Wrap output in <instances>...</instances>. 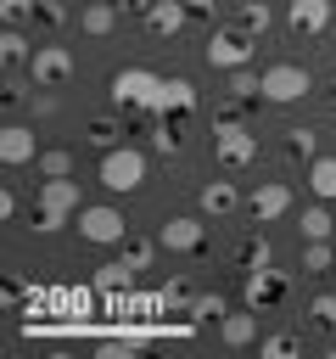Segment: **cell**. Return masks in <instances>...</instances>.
<instances>
[{"label": "cell", "mask_w": 336, "mask_h": 359, "mask_svg": "<svg viewBox=\"0 0 336 359\" xmlns=\"http://www.w3.org/2000/svg\"><path fill=\"white\" fill-rule=\"evenodd\" d=\"M34 208H39V224H34V230H45V236H50V230H62V224H67V213H78V208H84V191H78V180H67V174H62V180H39Z\"/></svg>", "instance_id": "6da1fadb"}, {"label": "cell", "mask_w": 336, "mask_h": 359, "mask_svg": "<svg viewBox=\"0 0 336 359\" xmlns=\"http://www.w3.org/2000/svg\"><path fill=\"white\" fill-rule=\"evenodd\" d=\"M101 185H106L112 196L140 191V185H146V151H140V146H112V151H101Z\"/></svg>", "instance_id": "7a4b0ae2"}, {"label": "cell", "mask_w": 336, "mask_h": 359, "mask_svg": "<svg viewBox=\"0 0 336 359\" xmlns=\"http://www.w3.org/2000/svg\"><path fill=\"white\" fill-rule=\"evenodd\" d=\"M202 56H207V67H218V73H235V67H252V56H258V39H252L246 28H213Z\"/></svg>", "instance_id": "3957f363"}, {"label": "cell", "mask_w": 336, "mask_h": 359, "mask_svg": "<svg viewBox=\"0 0 336 359\" xmlns=\"http://www.w3.org/2000/svg\"><path fill=\"white\" fill-rule=\"evenodd\" d=\"M106 95H112L118 107H146V112H162V79H157V73H146V67H123V73H112Z\"/></svg>", "instance_id": "277c9868"}, {"label": "cell", "mask_w": 336, "mask_h": 359, "mask_svg": "<svg viewBox=\"0 0 336 359\" xmlns=\"http://www.w3.org/2000/svg\"><path fill=\"white\" fill-rule=\"evenodd\" d=\"M213 157L224 168H246V163H258V135L246 123H235V118H218L213 123Z\"/></svg>", "instance_id": "5b68a950"}, {"label": "cell", "mask_w": 336, "mask_h": 359, "mask_svg": "<svg viewBox=\"0 0 336 359\" xmlns=\"http://www.w3.org/2000/svg\"><path fill=\"white\" fill-rule=\"evenodd\" d=\"M308 90H314V79H308L302 62H274V67H263V101L286 107V101H302Z\"/></svg>", "instance_id": "8992f818"}, {"label": "cell", "mask_w": 336, "mask_h": 359, "mask_svg": "<svg viewBox=\"0 0 336 359\" xmlns=\"http://www.w3.org/2000/svg\"><path fill=\"white\" fill-rule=\"evenodd\" d=\"M78 236L95 247H123L129 219H123V208H78Z\"/></svg>", "instance_id": "52a82bcc"}, {"label": "cell", "mask_w": 336, "mask_h": 359, "mask_svg": "<svg viewBox=\"0 0 336 359\" xmlns=\"http://www.w3.org/2000/svg\"><path fill=\"white\" fill-rule=\"evenodd\" d=\"M28 79H34V90L67 84V79H73V50H67V45H39L34 62H28Z\"/></svg>", "instance_id": "ba28073f"}, {"label": "cell", "mask_w": 336, "mask_h": 359, "mask_svg": "<svg viewBox=\"0 0 336 359\" xmlns=\"http://www.w3.org/2000/svg\"><path fill=\"white\" fill-rule=\"evenodd\" d=\"M286 208H291V185H286V180H263V185L246 196V213H252V224H274Z\"/></svg>", "instance_id": "9c48e42d"}, {"label": "cell", "mask_w": 336, "mask_h": 359, "mask_svg": "<svg viewBox=\"0 0 336 359\" xmlns=\"http://www.w3.org/2000/svg\"><path fill=\"white\" fill-rule=\"evenodd\" d=\"M157 241H162L168 252H202V247H207V224L190 219V213H179V219H168V224L157 230Z\"/></svg>", "instance_id": "30bf717a"}, {"label": "cell", "mask_w": 336, "mask_h": 359, "mask_svg": "<svg viewBox=\"0 0 336 359\" xmlns=\"http://www.w3.org/2000/svg\"><path fill=\"white\" fill-rule=\"evenodd\" d=\"M286 28L302 34V39H319L330 28V0H291L286 6Z\"/></svg>", "instance_id": "8fae6325"}, {"label": "cell", "mask_w": 336, "mask_h": 359, "mask_svg": "<svg viewBox=\"0 0 336 359\" xmlns=\"http://www.w3.org/2000/svg\"><path fill=\"white\" fill-rule=\"evenodd\" d=\"M0 163H6V168L39 163V146H34V129H28V123H6V129H0Z\"/></svg>", "instance_id": "7c38bea8"}, {"label": "cell", "mask_w": 336, "mask_h": 359, "mask_svg": "<svg viewBox=\"0 0 336 359\" xmlns=\"http://www.w3.org/2000/svg\"><path fill=\"white\" fill-rule=\"evenodd\" d=\"M280 292H286V280H280L274 269H246V292H241V303L263 314V309H269V303H274Z\"/></svg>", "instance_id": "4fadbf2b"}, {"label": "cell", "mask_w": 336, "mask_h": 359, "mask_svg": "<svg viewBox=\"0 0 336 359\" xmlns=\"http://www.w3.org/2000/svg\"><path fill=\"white\" fill-rule=\"evenodd\" d=\"M218 342H224V348H246V342H258V309L241 303V314H224V320H218Z\"/></svg>", "instance_id": "5bb4252c"}, {"label": "cell", "mask_w": 336, "mask_h": 359, "mask_svg": "<svg viewBox=\"0 0 336 359\" xmlns=\"http://www.w3.org/2000/svg\"><path fill=\"white\" fill-rule=\"evenodd\" d=\"M185 17H190L185 0H151V6H146V28H151V34H179Z\"/></svg>", "instance_id": "9a60e30c"}, {"label": "cell", "mask_w": 336, "mask_h": 359, "mask_svg": "<svg viewBox=\"0 0 336 359\" xmlns=\"http://www.w3.org/2000/svg\"><path fill=\"white\" fill-rule=\"evenodd\" d=\"M112 22H118V6H112V0H90V6L78 11V28H84V34H95V39H106V34H112Z\"/></svg>", "instance_id": "2e32d148"}, {"label": "cell", "mask_w": 336, "mask_h": 359, "mask_svg": "<svg viewBox=\"0 0 336 359\" xmlns=\"http://www.w3.org/2000/svg\"><path fill=\"white\" fill-rule=\"evenodd\" d=\"M162 112H174V118L196 112V84L190 79H162Z\"/></svg>", "instance_id": "e0dca14e"}, {"label": "cell", "mask_w": 336, "mask_h": 359, "mask_svg": "<svg viewBox=\"0 0 336 359\" xmlns=\"http://www.w3.org/2000/svg\"><path fill=\"white\" fill-rule=\"evenodd\" d=\"M196 202H202V213H207V219H224L241 196H235V185H230V180H213V185H202V196H196Z\"/></svg>", "instance_id": "ac0fdd59"}, {"label": "cell", "mask_w": 336, "mask_h": 359, "mask_svg": "<svg viewBox=\"0 0 336 359\" xmlns=\"http://www.w3.org/2000/svg\"><path fill=\"white\" fill-rule=\"evenodd\" d=\"M297 230H302V241H325V236L336 230V213H330L325 202H308L302 219H297Z\"/></svg>", "instance_id": "d6986e66"}, {"label": "cell", "mask_w": 336, "mask_h": 359, "mask_svg": "<svg viewBox=\"0 0 336 359\" xmlns=\"http://www.w3.org/2000/svg\"><path fill=\"white\" fill-rule=\"evenodd\" d=\"M129 280H134V264H129V258H112V264L95 269V292H106V297L129 292Z\"/></svg>", "instance_id": "ffe728a7"}, {"label": "cell", "mask_w": 336, "mask_h": 359, "mask_svg": "<svg viewBox=\"0 0 336 359\" xmlns=\"http://www.w3.org/2000/svg\"><path fill=\"white\" fill-rule=\"evenodd\" d=\"M308 191L319 202H336V157H314L308 163Z\"/></svg>", "instance_id": "44dd1931"}, {"label": "cell", "mask_w": 336, "mask_h": 359, "mask_svg": "<svg viewBox=\"0 0 336 359\" xmlns=\"http://www.w3.org/2000/svg\"><path fill=\"white\" fill-rule=\"evenodd\" d=\"M34 50H39V45H28V34H22L17 22H6V34H0V56H6L11 67H22V62H34Z\"/></svg>", "instance_id": "7402d4cb"}, {"label": "cell", "mask_w": 336, "mask_h": 359, "mask_svg": "<svg viewBox=\"0 0 336 359\" xmlns=\"http://www.w3.org/2000/svg\"><path fill=\"white\" fill-rule=\"evenodd\" d=\"M269 22H274V11H269L263 0H241V11H235V28H246L252 39H263V34H269Z\"/></svg>", "instance_id": "603a6c76"}, {"label": "cell", "mask_w": 336, "mask_h": 359, "mask_svg": "<svg viewBox=\"0 0 336 359\" xmlns=\"http://www.w3.org/2000/svg\"><path fill=\"white\" fill-rule=\"evenodd\" d=\"M258 353H263V359H297V353H302V337L274 331V337H263V342H258Z\"/></svg>", "instance_id": "cb8c5ba5"}, {"label": "cell", "mask_w": 336, "mask_h": 359, "mask_svg": "<svg viewBox=\"0 0 336 359\" xmlns=\"http://www.w3.org/2000/svg\"><path fill=\"white\" fill-rule=\"evenodd\" d=\"M230 95H235V101H258V95H263V73L235 67V73H230Z\"/></svg>", "instance_id": "d4e9b609"}, {"label": "cell", "mask_w": 336, "mask_h": 359, "mask_svg": "<svg viewBox=\"0 0 336 359\" xmlns=\"http://www.w3.org/2000/svg\"><path fill=\"white\" fill-rule=\"evenodd\" d=\"M286 151H291V157H302V163H314V157H319V135L297 123V129H286Z\"/></svg>", "instance_id": "484cf974"}, {"label": "cell", "mask_w": 336, "mask_h": 359, "mask_svg": "<svg viewBox=\"0 0 336 359\" xmlns=\"http://www.w3.org/2000/svg\"><path fill=\"white\" fill-rule=\"evenodd\" d=\"M84 135H90V146H101V151H112L123 129H118V118H90V123H84Z\"/></svg>", "instance_id": "4316f807"}, {"label": "cell", "mask_w": 336, "mask_h": 359, "mask_svg": "<svg viewBox=\"0 0 336 359\" xmlns=\"http://www.w3.org/2000/svg\"><path fill=\"white\" fill-rule=\"evenodd\" d=\"M241 264H246V269H269V241H263V230H252V236L241 241Z\"/></svg>", "instance_id": "83f0119b"}, {"label": "cell", "mask_w": 336, "mask_h": 359, "mask_svg": "<svg viewBox=\"0 0 336 359\" xmlns=\"http://www.w3.org/2000/svg\"><path fill=\"white\" fill-rule=\"evenodd\" d=\"M45 180H62V174H73V151H39V163H34Z\"/></svg>", "instance_id": "f1b7e54d"}, {"label": "cell", "mask_w": 336, "mask_h": 359, "mask_svg": "<svg viewBox=\"0 0 336 359\" xmlns=\"http://www.w3.org/2000/svg\"><path fill=\"white\" fill-rule=\"evenodd\" d=\"M230 309H224V297L218 292H202V297H190V320H224Z\"/></svg>", "instance_id": "f546056e"}, {"label": "cell", "mask_w": 336, "mask_h": 359, "mask_svg": "<svg viewBox=\"0 0 336 359\" xmlns=\"http://www.w3.org/2000/svg\"><path fill=\"white\" fill-rule=\"evenodd\" d=\"M308 314H314L319 331H336V292H319V297L308 303Z\"/></svg>", "instance_id": "4dcf8cb0"}, {"label": "cell", "mask_w": 336, "mask_h": 359, "mask_svg": "<svg viewBox=\"0 0 336 359\" xmlns=\"http://www.w3.org/2000/svg\"><path fill=\"white\" fill-rule=\"evenodd\" d=\"M302 269H336V252H330L325 241H308V247H302Z\"/></svg>", "instance_id": "1f68e13d"}, {"label": "cell", "mask_w": 336, "mask_h": 359, "mask_svg": "<svg viewBox=\"0 0 336 359\" xmlns=\"http://www.w3.org/2000/svg\"><path fill=\"white\" fill-rule=\"evenodd\" d=\"M151 146H157V151H179V123H168V112H162V123L151 129Z\"/></svg>", "instance_id": "d6a6232c"}, {"label": "cell", "mask_w": 336, "mask_h": 359, "mask_svg": "<svg viewBox=\"0 0 336 359\" xmlns=\"http://www.w3.org/2000/svg\"><path fill=\"white\" fill-rule=\"evenodd\" d=\"M151 252H157L151 241H129V236H123V258H129L134 269H151Z\"/></svg>", "instance_id": "836d02e7"}, {"label": "cell", "mask_w": 336, "mask_h": 359, "mask_svg": "<svg viewBox=\"0 0 336 359\" xmlns=\"http://www.w3.org/2000/svg\"><path fill=\"white\" fill-rule=\"evenodd\" d=\"M34 11H39V0H0V17L6 22H28Z\"/></svg>", "instance_id": "e575fe53"}, {"label": "cell", "mask_w": 336, "mask_h": 359, "mask_svg": "<svg viewBox=\"0 0 336 359\" xmlns=\"http://www.w3.org/2000/svg\"><path fill=\"white\" fill-rule=\"evenodd\" d=\"M34 17H39L45 28H62V22H67V6H62V0H39V11H34Z\"/></svg>", "instance_id": "d590c367"}, {"label": "cell", "mask_w": 336, "mask_h": 359, "mask_svg": "<svg viewBox=\"0 0 336 359\" xmlns=\"http://www.w3.org/2000/svg\"><path fill=\"white\" fill-rule=\"evenodd\" d=\"M0 213H6V219H17V191H11V185L0 191Z\"/></svg>", "instance_id": "8d00e7d4"}, {"label": "cell", "mask_w": 336, "mask_h": 359, "mask_svg": "<svg viewBox=\"0 0 336 359\" xmlns=\"http://www.w3.org/2000/svg\"><path fill=\"white\" fill-rule=\"evenodd\" d=\"M112 6H123V11H146L151 0H112Z\"/></svg>", "instance_id": "74e56055"}, {"label": "cell", "mask_w": 336, "mask_h": 359, "mask_svg": "<svg viewBox=\"0 0 336 359\" xmlns=\"http://www.w3.org/2000/svg\"><path fill=\"white\" fill-rule=\"evenodd\" d=\"M185 6H190V11H202V17L213 11V0H185Z\"/></svg>", "instance_id": "f35d334b"}, {"label": "cell", "mask_w": 336, "mask_h": 359, "mask_svg": "<svg viewBox=\"0 0 336 359\" xmlns=\"http://www.w3.org/2000/svg\"><path fill=\"white\" fill-rule=\"evenodd\" d=\"M330 101H336V79H330Z\"/></svg>", "instance_id": "ab89813d"}, {"label": "cell", "mask_w": 336, "mask_h": 359, "mask_svg": "<svg viewBox=\"0 0 336 359\" xmlns=\"http://www.w3.org/2000/svg\"><path fill=\"white\" fill-rule=\"evenodd\" d=\"M235 6H241V0H235Z\"/></svg>", "instance_id": "60d3db41"}]
</instances>
